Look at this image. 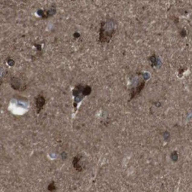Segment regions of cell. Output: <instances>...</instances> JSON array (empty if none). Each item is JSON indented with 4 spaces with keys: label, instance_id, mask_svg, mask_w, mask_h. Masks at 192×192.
<instances>
[{
    "label": "cell",
    "instance_id": "3957f363",
    "mask_svg": "<svg viewBox=\"0 0 192 192\" xmlns=\"http://www.w3.org/2000/svg\"><path fill=\"white\" fill-rule=\"evenodd\" d=\"M45 103H46V99L42 95H39L36 98V107H37V110H38V113L41 111V109L42 108V107L44 106Z\"/></svg>",
    "mask_w": 192,
    "mask_h": 192
},
{
    "label": "cell",
    "instance_id": "277c9868",
    "mask_svg": "<svg viewBox=\"0 0 192 192\" xmlns=\"http://www.w3.org/2000/svg\"><path fill=\"white\" fill-rule=\"evenodd\" d=\"M73 165H74V167L77 170L81 171V169L79 168H81V167H80L79 165H78V158L77 157H76V158H75L74 160H73Z\"/></svg>",
    "mask_w": 192,
    "mask_h": 192
},
{
    "label": "cell",
    "instance_id": "7a4b0ae2",
    "mask_svg": "<svg viewBox=\"0 0 192 192\" xmlns=\"http://www.w3.org/2000/svg\"><path fill=\"white\" fill-rule=\"evenodd\" d=\"M11 85H12V88H14L15 90H22L21 89L22 87L24 89L25 88V86L22 85L20 83V82H19V78H12V79H11Z\"/></svg>",
    "mask_w": 192,
    "mask_h": 192
},
{
    "label": "cell",
    "instance_id": "6da1fadb",
    "mask_svg": "<svg viewBox=\"0 0 192 192\" xmlns=\"http://www.w3.org/2000/svg\"><path fill=\"white\" fill-rule=\"evenodd\" d=\"M115 33V24L111 20L103 22L99 30V42H108Z\"/></svg>",
    "mask_w": 192,
    "mask_h": 192
}]
</instances>
